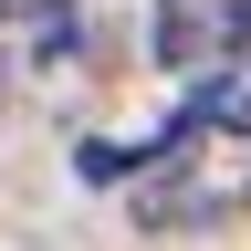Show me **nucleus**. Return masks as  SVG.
<instances>
[{
    "mask_svg": "<svg viewBox=\"0 0 251 251\" xmlns=\"http://www.w3.org/2000/svg\"><path fill=\"white\" fill-rule=\"evenodd\" d=\"M0 105H11V63H0Z\"/></svg>",
    "mask_w": 251,
    "mask_h": 251,
    "instance_id": "39448f33",
    "label": "nucleus"
},
{
    "mask_svg": "<svg viewBox=\"0 0 251 251\" xmlns=\"http://www.w3.org/2000/svg\"><path fill=\"white\" fill-rule=\"evenodd\" d=\"M136 230L178 241V230H230L251 220V126H220V115H178L168 136L136 157Z\"/></svg>",
    "mask_w": 251,
    "mask_h": 251,
    "instance_id": "f257e3e1",
    "label": "nucleus"
},
{
    "mask_svg": "<svg viewBox=\"0 0 251 251\" xmlns=\"http://www.w3.org/2000/svg\"><path fill=\"white\" fill-rule=\"evenodd\" d=\"M52 11V0H0V31H11V21H42Z\"/></svg>",
    "mask_w": 251,
    "mask_h": 251,
    "instance_id": "20e7f679",
    "label": "nucleus"
},
{
    "mask_svg": "<svg viewBox=\"0 0 251 251\" xmlns=\"http://www.w3.org/2000/svg\"><path fill=\"white\" fill-rule=\"evenodd\" d=\"M220 63H251V0L220 11Z\"/></svg>",
    "mask_w": 251,
    "mask_h": 251,
    "instance_id": "7ed1b4c3",
    "label": "nucleus"
},
{
    "mask_svg": "<svg viewBox=\"0 0 251 251\" xmlns=\"http://www.w3.org/2000/svg\"><path fill=\"white\" fill-rule=\"evenodd\" d=\"M230 126H251V94H241V115H230Z\"/></svg>",
    "mask_w": 251,
    "mask_h": 251,
    "instance_id": "423d86ee",
    "label": "nucleus"
},
{
    "mask_svg": "<svg viewBox=\"0 0 251 251\" xmlns=\"http://www.w3.org/2000/svg\"><path fill=\"white\" fill-rule=\"evenodd\" d=\"M220 11L230 0H157V63L168 74H209L220 63Z\"/></svg>",
    "mask_w": 251,
    "mask_h": 251,
    "instance_id": "f03ea898",
    "label": "nucleus"
}]
</instances>
